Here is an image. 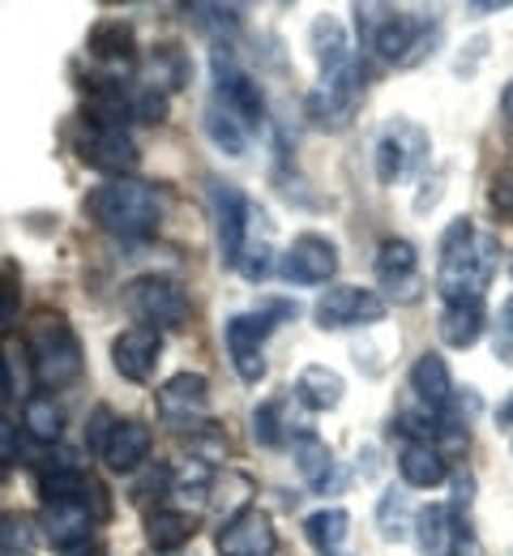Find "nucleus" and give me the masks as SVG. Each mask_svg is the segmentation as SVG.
<instances>
[{
    "mask_svg": "<svg viewBox=\"0 0 513 556\" xmlns=\"http://www.w3.org/2000/svg\"><path fill=\"white\" fill-rule=\"evenodd\" d=\"M215 548L222 556H274L279 531H274V522H270L266 509L244 505V509H235V514L222 518L219 535H215Z\"/></svg>",
    "mask_w": 513,
    "mask_h": 556,
    "instance_id": "15",
    "label": "nucleus"
},
{
    "mask_svg": "<svg viewBox=\"0 0 513 556\" xmlns=\"http://www.w3.org/2000/svg\"><path fill=\"white\" fill-rule=\"evenodd\" d=\"M112 424H116L112 407H94V412H90V424H86V450H90V454H103Z\"/></svg>",
    "mask_w": 513,
    "mask_h": 556,
    "instance_id": "40",
    "label": "nucleus"
},
{
    "mask_svg": "<svg viewBox=\"0 0 513 556\" xmlns=\"http://www.w3.org/2000/svg\"><path fill=\"white\" fill-rule=\"evenodd\" d=\"M308 43H312V56H317L321 73L338 70V65H347V61H351V39H347L343 22H338V17H330V13H321V17L312 22Z\"/></svg>",
    "mask_w": 513,
    "mask_h": 556,
    "instance_id": "29",
    "label": "nucleus"
},
{
    "mask_svg": "<svg viewBox=\"0 0 513 556\" xmlns=\"http://www.w3.org/2000/svg\"><path fill=\"white\" fill-rule=\"evenodd\" d=\"M86 52L107 70V77H125L138 65V35H133V26L125 17H99L90 26Z\"/></svg>",
    "mask_w": 513,
    "mask_h": 556,
    "instance_id": "17",
    "label": "nucleus"
},
{
    "mask_svg": "<svg viewBox=\"0 0 513 556\" xmlns=\"http://www.w3.org/2000/svg\"><path fill=\"white\" fill-rule=\"evenodd\" d=\"M501 266V244L492 231L475 227L466 214L453 218L437 249V291L445 304L453 300H484Z\"/></svg>",
    "mask_w": 513,
    "mask_h": 556,
    "instance_id": "1",
    "label": "nucleus"
},
{
    "mask_svg": "<svg viewBox=\"0 0 513 556\" xmlns=\"http://www.w3.org/2000/svg\"><path fill=\"white\" fill-rule=\"evenodd\" d=\"M398 476H402V484L407 488H437L445 484V454L433 450V445H424V441H407L402 450H398Z\"/></svg>",
    "mask_w": 513,
    "mask_h": 556,
    "instance_id": "26",
    "label": "nucleus"
},
{
    "mask_svg": "<svg viewBox=\"0 0 513 556\" xmlns=\"http://www.w3.org/2000/svg\"><path fill=\"white\" fill-rule=\"evenodd\" d=\"M86 214L94 227L120 240H146L163 223V193L146 180H103L99 189L86 193Z\"/></svg>",
    "mask_w": 513,
    "mask_h": 556,
    "instance_id": "2",
    "label": "nucleus"
},
{
    "mask_svg": "<svg viewBox=\"0 0 513 556\" xmlns=\"http://www.w3.org/2000/svg\"><path fill=\"white\" fill-rule=\"evenodd\" d=\"M279 275L287 278V282H295V287H321V282H330V278L338 275V249H334V240H325L317 231L295 236L292 249L279 262Z\"/></svg>",
    "mask_w": 513,
    "mask_h": 556,
    "instance_id": "16",
    "label": "nucleus"
},
{
    "mask_svg": "<svg viewBox=\"0 0 513 556\" xmlns=\"http://www.w3.org/2000/svg\"><path fill=\"white\" fill-rule=\"evenodd\" d=\"M158 407H163L167 419H176V428H184V424H193L197 416H206V407H210V381L202 372H176L158 390Z\"/></svg>",
    "mask_w": 513,
    "mask_h": 556,
    "instance_id": "21",
    "label": "nucleus"
},
{
    "mask_svg": "<svg viewBox=\"0 0 513 556\" xmlns=\"http://www.w3.org/2000/svg\"><path fill=\"white\" fill-rule=\"evenodd\" d=\"M437 330L445 348H458V351L475 348L479 334L488 330V308H484V300H453V304H445Z\"/></svg>",
    "mask_w": 513,
    "mask_h": 556,
    "instance_id": "24",
    "label": "nucleus"
},
{
    "mask_svg": "<svg viewBox=\"0 0 513 556\" xmlns=\"http://www.w3.org/2000/svg\"><path fill=\"white\" fill-rule=\"evenodd\" d=\"M206 134H210V141H215L219 150H227L231 159H240V154L248 150V129H244L235 116H227L219 103L206 108Z\"/></svg>",
    "mask_w": 513,
    "mask_h": 556,
    "instance_id": "32",
    "label": "nucleus"
},
{
    "mask_svg": "<svg viewBox=\"0 0 513 556\" xmlns=\"http://www.w3.org/2000/svg\"><path fill=\"white\" fill-rule=\"evenodd\" d=\"M30 522L22 514H0V556H30Z\"/></svg>",
    "mask_w": 513,
    "mask_h": 556,
    "instance_id": "36",
    "label": "nucleus"
},
{
    "mask_svg": "<svg viewBox=\"0 0 513 556\" xmlns=\"http://www.w3.org/2000/svg\"><path fill=\"white\" fill-rule=\"evenodd\" d=\"M411 390H415V399L428 407V412H437V416H453V377H449V364H445V355L437 351H424L415 364H411Z\"/></svg>",
    "mask_w": 513,
    "mask_h": 556,
    "instance_id": "20",
    "label": "nucleus"
},
{
    "mask_svg": "<svg viewBox=\"0 0 513 556\" xmlns=\"http://www.w3.org/2000/svg\"><path fill=\"white\" fill-rule=\"evenodd\" d=\"M22 424L35 441H61L65 412H61V403H52V394H30L26 407H22Z\"/></svg>",
    "mask_w": 513,
    "mask_h": 556,
    "instance_id": "30",
    "label": "nucleus"
},
{
    "mask_svg": "<svg viewBox=\"0 0 513 556\" xmlns=\"http://www.w3.org/2000/svg\"><path fill=\"white\" fill-rule=\"evenodd\" d=\"M428 134L415 121H389L376 138L372 163H376V180L381 185H398L407 176H420L428 163Z\"/></svg>",
    "mask_w": 513,
    "mask_h": 556,
    "instance_id": "8",
    "label": "nucleus"
},
{
    "mask_svg": "<svg viewBox=\"0 0 513 556\" xmlns=\"http://www.w3.org/2000/svg\"><path fill=\"white\" fill-rule=\"evenodd\" d=\"M372 275H376V287L394 300V304H411L420 300V253L411 240L402 236H389L381 249H376V262H372ZM381 295V300H385Z\"/></svg>",
    "mask_w": 513,
    "mask_h": 556,
    "instance_id": "14",
    "label": "nucleus"
},
{
    "mask_svg": "<svg viewBox=\"0 0 513 556\" xmlns=\"http://www.w3.org/2000/svg\"><path fill=\"white\" fill-rule=\"evenodd\" d=\"M197 535V518L184 509H150L146 518V544L154 553H180Z\"/></svg>",
    "mask_w": 513,
    "mask_h": 556,
    "instance_id": "27",
    "label": "nucleus"
},
{
    "mask_svg": "<svg viewBox=\"0 0 513 556\" xmlns=\"http://www.w3.org/2000/svg\"><path fill=\"white\" fill-rule=\"evenodd\" d=\"M210 214H215V240H219V262L235 266L244 244H248V227H253V202L231 185V180H210Z\"/></svg>",
    "mask_w": 513,
    "mask_h": 556,
    "instance_id": "12",
    "label": "nucleus"
},
{
    "mask_svg": "<svg viewBox=\"0 0 513 556\" xmlns=\"http://www.w3.org/2000/svg\"><path fill=\"white\" fill-rule=\"evenodd\" d=\"M150 445H154L150 424H142V419H116V424H112V432H107V445H103V454H99V458H103L112 471L129 476V471H138V467L150 458Z\"/></svg>",
    "mask_w": 513,
    "mask_h": 556,
    "instance_id": "19",
    "label": "nucleus"
},
{
    "mask_svg": "<svg viewBox=\"0 0 513 556\" xmlns=\"http://www.w3.org/2000/svg\"><path fill=\"white\" fill-rule=\"evenodd\" d=\"M501 112H505V116L513 121V81L505 86V90H501Z\"/></svg>",
    "mask_w": 513,
    "mask_h": 556,
    "instance_id": "44",
    "label": "nucleus"
},
{
    "mask_svg": "<svg viewBox=\"0 0 513 556\" xmlns=\"http://www.w3.org/2000/svg\"><path fill=\"white\" fill-rule=\"evenodd\" d=\"M17 313H22V282L9 266H0V334L17 326Z\"/></svg>",
    "mask_w": 513,
    "mask_h": 556,
    "instance_id": "37",
    "label": "nucleus"
},
{
    "mask_svg": "<svg viewBox=\"0 0 513 556\" xmlns=\"http://www.w3.org/2000/svg\"><path fill=\"white\" fill-rule=\"evenodd\" d=\"M292 390L295 403H304L308 412H334L343 403V394H347V381L325 364H308V368H299Z\"/></svg>",
    "mask_w": 513,
    "mask_h": 556,
    "instance_id": "25",
    "label": "nucleus"
},
{
    "mask_svg": "<svg viewBox=\"0 0 513 556\" xmlns=\"http://www.w3.org/2000/svg\"><path fill=\"white\" fill-rule=\"evenodd\" d=\"M292 458H295V471L304 476V484L312 492H338L343 488V471L334 467V454L321 437L312 432H299L292 441Z\"/></svg>",
    "mask_w": 513,
    "mask_h": 556,
    "instance_id": "22",
    "label": "nucleus"
},
{
    "mask_svg": "<svg viewBox=\"0 0 513 556\" xmlns=\"http://www.w3.org/2000/svg\"><path fill=\"white\" fill-rule=\"evenodd\" d=\"M376 522H381V535H385V540H407V535H411V522H415V514L407 509V492L389 488V492L376 501Z\"/></svg>",
    "mask_w": 513,
    "mask_h": 556,
    "instance_id": "33",
    "label": "nucleus"
},
{
    "mask_svg": "<svg viewBox=\"0 0 513 556\" xmlns=\"http://www.w3.org/2000/svg\"><path fill=\"white\" fill-rule=\"evenodd\" d=\"M497 428H510V432H513V394L501 403V407H497Z\"/></svg>",
    "mask_w": 513,
    "mask_h": 556,
    "instance_id": "42",
    "label": "nucleus"
},
{
    "mask_svg": "<svg viewBox=\"0 0 513 556\" xmlns=\"http://www.w3.org/2000/svg\"><path fill=\"white\" fill-rule=\"evenodd\" d=\"M26 351H30V372L43 390H61L74 386L81 377V343H77L74 326L61 313H39L26 326Z\"/></svg>",
    "mask_w": 513,
    "mask_h": 556,
    "instance_id": "4",
    "label": "nucleus"
},
{
    "mask_svg": "<svg viewBox=\"0 0 513 556\" xmlns=\"http://www.w3.org/2000/svg\"><path fill=\"white\" fill-rule=\"evenodd\" d=\"M360 22H364V39L376 48L381 61L389 65H420L424 56L437 52V39H440V22L433 17H420V13H398V9H385V4H364L356 9Z\"/></svg>",
    "mask_w": 513,
    "mask_h": 556,
    "instance_id": "3",
    "label": "nucleus"
},
{
    "mask_svg": "<svg viewBox=\"0 0 513 556\" xmlns=\"http://www.w3.org/2000/svg\"><path fill=\"white\" fill-rule=\"evenodd\" d=\"M295 317V304H270V308H261V313H235L231 321H227V355H231V364H235V372H240V381H248V386H257L261 377H266V359H261V343L270 339V330L279 326L274 317Z\"/></svg>",
    "mask_w": 513,
    "mask_h": 556,
    "instance_id": "7",
    "label": "nucleus"
},
{
    "mask_svg": "<svg viewBox=\"0 0 513 556\" xmlns=\"http://www.w3.org/2000/svg\"><path fill=\"white\" fill-rule=\"evenodd\" d=\"M215 103L227 116H235L248 134L266 125V94L244 70H235L222 52H215Z\"/></svg>",
    "mask_w": 513,
    "mask_h": 556,
    "instance_id": "13",
    "label": "nucleus"
},
{
    "mask_svg": "<svg viewBox=\"0 0 513 556\" xmlns=\"http://www.w3.org/2000/svg\"><path fill=\"white\" fill-rule=\"evenodd\" d=\"M411 531H415L420 553L424 556H458L462 522L453 518V509H449V505H424V509H415Z\"/></svg>",
    "mask_w": 513,
    "mask_h": 556,
    "instance_id": "23",
    "label": "nucleus"
},
{
    "mask_svg": "<svg viewBox=\"0 0 513 556\" xmlns=\"http://www.w3.org/2000/svg\"><path fill=\"white\" fill-rule=\"evenodd\" d=\"M163 359V334L146 330V326H129L112 339V368L125 377V381H150L154 368Z\"/></svg>",
    "mask_w": 513,
    "mask_h": 556,
    "instance_id": "18",
    "label": "nucleus"
},
{
    "mask_svg": "<svg viewBox=\"0 0 513 556\" xmlns=\"http://www.w3.org/2000/svg\"><path fill=\"white\" fill-rule=\"evenodd\" d=\"M189 81V56L176 48V43H158L154 48V56H150V81L154 90H163V94H171V90H180Z\"/></svg>",
    "mask_w": 513,
    "mask_h": 556,
    "instance_id": "31",
    "label": "nucleus"
},
{
    "mask_svg": "<svg viewBox=\"0 0 513 556\" xmlns=\"http://www.w3.org/2000/svg\"><path fill=\"white\" fill-rule=\"evenodd\" d=\"M74 154H77V163H86V167L103 172L107 180H125V176H133V172H138V163H142V150H138V141L129 138V129H125V125L90 121V116H81V121H77Z\"/></svg>",
    "mask_w": 513,
    "mask_h": 556,
    "instance_id": "6",
    "label": "nucleus"
},
{
    "mask_svg": "<svg viewBox=\"0 0 513 556\" xmlns=\"http://www.w3.org/2000/svg\"><path fill=\"white\" fill-rule=\"evenodd\" d=\"M13 458H17V428L0 416V467L13 463Z\"/></svg>",
    "mask_w": 513,
    "mask_h": 556,
    "instance_id": "41",
    "label": "nucleus"
},
{
    "mask_svg": "<svg viewBox=\"0 0 513 556\" xmlns=\"http://www.w3.org/2000/svg\"><path fill=\"white\" fill-rule=\"evenodd\" d=\"M492 355L501 364H513V295L501 304V313L492 321Z\"/></svg>",
    "mask_w": 513,
    "mask_h": 556,
    "instance_id": "39",
    "label": "nucleus"
},
{
    "mask_svg": "<svg viewBox=\"0 0 513 556\" xmlns=\"http://www.w3.org/2000/svg\"><path fill=\"white\" fill-rule=\"evenodd\" d=\"M385 300L372 287H330L317 295L312 317L321 330H356V326H376L385 321Z\"/></svg>",
    "mask_w": 513,
    "mask_h": 556,
    "instance_id": "11",
    "label": "nucleus"
},
{
    "mask_svg": "<svg viewBox=\"0 0 513 556\" xmlns=\"http://www.w3.org/2000/svg\"><path fill=\"white\" fill-rule=\"evenodd\" d=\"M125 304H129V313H133L146 330H158V334L189 321V295H184V287L171 275L138 278V282L129 287Z\"/></svg>",
    "mask_w": 513,
    "mask_h": 556,
    "instance_id": "9",
    "label": "nucleus"
},
{
    "mask_svg": "<svg viewBox=\"0 0 513 556\" xmlns=\"http://www.w3.org/2000/svg\"><path fill=\"white\" fill-rule=\"evenodd\" d=\"M13 394V377H9V364H4V355H0V403Z\"/></svg>",
    "mask_w": 513,
    "mask_h": 556,
    "instance_id": "43",
    "label": "nucleus"
},
{
    "mask_svg": "<svg viewBox=\"0 0 513 556\" xmlns=\"http://www.w3.org/2000/svg\"><path fill=\"white\" fill-rule=\"evenodd\" d=\"M189 13H193V22H197L202 30H210V35L219 39V48H222V35H231V30L240 26L235 9H222V4H193Z\"/></svg>",
    "mask_w": 513,
    "mask_h": 556,
    "instance_id": "38",
    "label": "nucleus"
},
{
    "mask_svg": "<svg viewBox=\"0 0 513 556\" xmlns=\"http://www.w3.org/2000/svg\"><path fill=\"white\" fill-rule=\"evenodd\" d=\"M360 90H364V70L356 65V56L338 70L321 73V86L308 94V116L325 129H343L360 103Z\"/></svg>",
    "mask_w": 513,
    "mask_h": 556,
    "instance_id": "10",
    "label": "nucleus"
},
{
    "mask_svg": "<svg viewBox=\"0 0 513 556\" xmlns=\"http://www.w3.org/2000/svg\"><path fill=\"white\" fill-rule=\"evenodd\" d=\"M347 535H351V514H347V509H338V505L317 509V514H308V518H304V540H308L321 556L343 553Z\"/></svg>",
    "mask_w": 513,
    "mask_h": 556,
    "instance_id": "28",
    "label": "nucleus"
},
{
    "mask_svg": "<svg viewBox=\"0 0 513 556\" xmlns=\"http://www.w3.org/2000/svg\"><path fill=\"white\" fill-rule=\"evenodd\" d=\"M253 437H257V445H283V437H287V428H283V403L279 399H270V403H261L257 412H253Z\"/></svg>",
    "mask_w": 513,
    "mask_h": 556,
    "instance_id": "34",
    "label": "nucleus"
},
{
    "mask_svg": "<svg viewBox=\"0 0 513 556\" xmlns=\"http://www.w3.org/2000/svg\"><path fill=\"white\" fill-rule=\"evenodd\" d=\"M112 514V501H107V488L94 484L86 496H74V501H48L43 514H39V535L61 548V553H74V548H86L94 527Z\"/></svg>",
    "mask_w": 513,
    "mask_h": 556,
    "instance_id": "5",
    "label": "nucleus"
},
{
    "mask_svg": "<svg viewBox=\"0 0 513 556\" xmlns=\"http://www.w3.org/2000/svg\"><path fill=\"white\" fill-rule=\"evenodd\" d=\"M129 116H138L146 125H163L167 121V94L154 86H133L129 90Z\"/></svg>",
    "mask_w": 513,
    "mask_h": 556,
    "instance_id": "35",
    "label": "nucleus"
}]
</instances>
